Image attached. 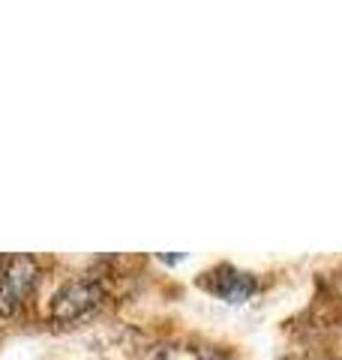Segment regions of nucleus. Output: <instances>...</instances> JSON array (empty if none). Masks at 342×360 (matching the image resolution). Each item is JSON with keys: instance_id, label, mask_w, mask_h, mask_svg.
<instances>
[{"instance_id": "nucleus-4", "label": "nucleus", "mask_w": 342, "mask_h": 360, "mask_svg": "<svg viewBox=\"0 0 342 360\" xmlns=\"http://www.w3.org/2000/svg\"><path fill=\"white\" fill-rule=\"evenodd\" d=\"M196 360H228V357H225V354H220V352H213V348H210V352L196 354Z\"/></svg>"}, {"instance_id": "nucleus-1", "label": "nucleus", "mask_w": 342, "mask_h": 360, "mask_svg": "<svg viewBox=\"0 0 342 360\" xmlns=\"http://www.w3.org/2000/svg\"><path fill=\"white\" fill-rule=\"evenodd\" d=\"M37 279H39L37 258L30 255L4 258V267H0V315L4 319H13L25 307L33 288H37Z\"/></svg>"}, {"instance_id": "nucleus-2", "label": "nucleus", "mask_w": 342, "mask_h": 360, "mask_svg": "<svg viewBox=\"0 0 342 360\" xmlns=\"http://www.w3.org/2000/svg\"><path fill=\"white\" fill-rule=\"evenodd\" d=\"M102 300V288L94 279H72L57 288L51 297V321L54 324H75L90 315Z\"/></svg>"}, {"instance_id": "nucleus-5", "label": "nucleus", "mask_w": 342, "mask_h": 360, "mask_svg": "<svg viewBox=\"0 0 342 360\" xmlns=\"http://www.w3.org/2000/svg\"><path fill=\"white\" fill-rule=\"evenodd\" d=\"M0 267H4V258H0Z\"/></svg>"}, {"instance_id": "nucleus-3", "label": "nucleus", "mask_w": 342, "mask_h": 360, "mask_svg": "<svg viewBox=\"0 0 342 360\" xmlns=\"http://www.w3.org/2000/svg\"><path fill=\"white\" fill-rule=\"evenodd\" d=\"M201 285L208 291H213L216 297L228 300V303H241V300H246L255 291V276L246 274V270L222 264V267L210 270V274L201 279Z\"/></svg>"}]
</instances>
